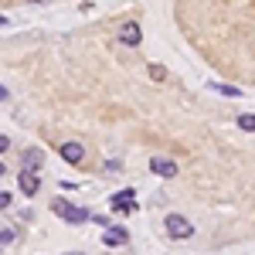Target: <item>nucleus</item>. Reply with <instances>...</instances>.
I'll list each match as a JSON object with an SVG mask.
<instances>
[{
  "mask_svg": "<svg viewBox=\"0 0 255 255\" xmlns=\"http://www.w3.org/2000/svg\"><path fill=\"white\" fill-rule=\"evenodd\" d=\"M51 211H55V215L61 218V221H68V225H85V221H89V211H85V208H79V204H68V201H51Z\"/></svg>",
  "mask_w": 255,
  "mask_h": 255,
  "instance_id": "f257e3e1",
  "label": "nucleus"
},
{
  "mask_svg": "<svg viewBox=\"0 0 255 255\" xmlns=\"http://www.w3.org/2000/svg\"><path fill=\"white\" fill-rule=\"evenodd\" d=\"M65 255H82V252H65Z\"/></svg>",
  "mask_w": 255,
  "mask_h": 255,
  "instance_id": "4468645a",
  "label": "nucleus"
},
{
  "mask_svg": "<svg viewBox=\"0 0 255 255\" xmlns=\"http://www.w3.org/2000/svg\"><path fill=\"white\" fill-rule=\"evenodd\" d=\"M167 232H170L174 238H180V242H187V238L194 235V225H191L184 215H167Z\"/></svg>",
  "mask_w": 255,
  "mask_h": 255,
  "instance_id": "f03ea898",
  "label": "nucleus"
},
{
  "mask_svg": "<svg viewBox=\"0 0 255 255\" xmlns=\"http://www.w3.org/2000/svg\"><path fill=\"white\" fill-rule=\"evenodd\" d=\"M150 170L157 177H177V160L170 157H150Z\"/></svg>",
  "mask_w": 255,
  "mask_h": 255,
  "instance_id": "39448f33",
  "label": "nucleus"
},
{
  "mask_svg": "<svg viewBox=\"0 0 255 255\" xmlns=\"http://www.w3.org/2000/svg\"><path fill=\"white\" fill-rule=\"evenodd\" d=\"M41 163H44V153L41 150H24V157H20V167L24 170H41Z\"/></svg>",
  "mask_w": 255,
  "mask_h": 255,
  "instance_id": "423d86ee",
  "label": "nucleus"
},
{
  "mask_svg": "<svg viewBox=\"0 0 255 255\" xmlns=\"http://www.w3.org/2000/svg\"><path fill=\"white\" fill-rule=\"evenodd\" d=\"M61 157H65V163H82L85 160V150H82L79 143H65L61 146Z\"/></svg>",
  "mask_w": 255,
  "mask_h": 255,
  "instance_id": "6e6552de",
  "label": "nucleus"
},
{
  "mask_svg": "<svg viewBox=\"0 0 255 255\" xmlns=\"http://www.w3.org/2000/svg\"><path fill=\"white\" fill-rule=\"evenodd\" d=\"M119 41H123L126 48H136L139 41H143V31H139L136 20H126V24H123V31H119Z\"/></svg>",
  "mask_w": 255,
  "mask_h": 255,
  "instance_id": "7ed1b4c3",
  "label": "nucleus"
},
{
  "mask_svg": "<svg viewBox=\"0 0 255 255\" xmlns=\"http://www.w3.org/2000/svg\"><path fill=\"white\" fill-rule=\"evenodd\" d=\"M14 238H17V232H14V228H7V225L0 228V242H3V245H10Z\"/></svg>",
  "mask_w": 255,
  "mask_h": 255,
  "instance_id": "f8f14e48",
  "label": "nucleus"
},
{
  "mask_svg": "<svg viewBox=\"0 0 255 255\" xmlns=\"http://www.w3.org/2000/svg\"><path fill=\"white\" fill-rule=\"evenodd\" d=\"M27 3H48V0H27Z\"/></svg>",
  "mask_w": 255,
  "mask_h": 255,
  "instance_id": "ddd939ff",
  "label": "nucleus"
},
{
  "mask_svg": "<svg viewBox=\"0 0 255 255\" xmlns=\"http://www.w3.org/2000/svg\"><path fill=\"white\" fill-rule=\"evenodd\" d=\"M146 72H150V79H153V82H163V79H167V68H163V65H157V61H153Z\"/></svg>",
  "mask_w": 255,
  "mask_h": 255,
  "instance_id": "9d476101",
  "label": "nucleus"
},
{
  "mask_svg": "<svg viewBox=\"0 0 255 255\" xmlns=\"http://www.w3.org/2000/svg\"><path fill=\"white\" fill-rule=\"evenodd\" d=\"M238 126H242L245 133H255V116H249V113H242V116H238Z\"/></svg>",
  "mask_w": 255,
  "mask_h": 255,
  "instance_id": "9b49d317",
  "label": "nucleus"
},
{
  "mask_svg": "<svg viewBox=\"0 0 255 255\" xmlns=\"http://www.w3.org/2000/svg\"><path fill=\"white\" fill-rule=\"evenodd\" d=\"M126 238H129V232H126V228H109V232L102 235V242H106L109 249H119V245H126Z\"/></svg>",
  "mask_w": 255,
  "mask_h": 255,
  "instance_id": "0eeeda50",
  "label": "nucleus"
},
{
  "mask_svg": "<svg viewBox=\"0 0 255 255\" xmlns=\"http://www.w3.org/2000/svg\"><path fill=\"white\" fill-rule=\"evenodd\" d=\"M17 180H20V191L27 197H34L41 191V180H38V170H24L20 167V174H17Z\"/></svg>",
  "mask_w": 255,
  "mask_h": 255,
  "instance_id": "20e7f679",
  "label": "nucleus"
},
{
  "mask_svg": "<svg viewBox=\"0 0 255 255\" xmlns=\"http://www.w3.org/2000/svg\"><path fill=\"white\" fill-rule=\"evenodd\" d=\"M211 89H215V92H221V96H232V99L242 96V89H235V85H221V82H211Z\"/></svg>",
  "mask_w": 255,
  "mask_h": 255,
  "instance_id": "1a4fd4ad",
  "label": "nucleus"
}]
</instances>
